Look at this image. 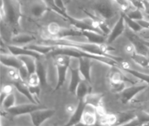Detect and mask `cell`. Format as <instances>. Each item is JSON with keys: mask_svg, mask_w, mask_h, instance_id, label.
Returning <instances> with one entry per match:
<instances>
[{"mask_svg": "<svg viewBox=\"0 0 149 126\" xmlns=\"http://www.w3.org/2000/svg\"><path fill=\"white\" fill-rule=\"evenodd\" d=\"M42 44L51 45L54 47H74L80 49L83 52L87 53L95 54V55L104 56V57H108L113 60H117L119 62V58L113 57L108 52H109V47L106 45H97L91 42H78L77 40H73L71 37H65V38H58V37H54L49 40H45Z\"/></svg>", "mask_w": 149, "mask_h": 126, "instance_id": "6da1fadb", "label": "cell"}, {"mask_svg": "<svg viewBox=\"0 0 149 126\" xmlns=\"http://www.w3.org/2000/svg\"><path fill=\"white\" fill-rule=\"evenodd\" d=\"M52 57H54L55 67L57 71V82L55 89L56 90L63 86L66 80L67 74L69 70L70 57L61 54H55Z\"/></svg>", "mask_w": 149, "mask_h": 126, "instance_id": "7a4b0ae2", "label": "cell"}, {"mask_svg": "<svg viewBox=\"0 0 149 126\" xmlns=\"http://www.w3.org/2000/svg\"><path fill=\"white\" fill-rule=\"evenodd\" d=\"M125 33L127 38L134 45L136 53L142 54L149 58V47L144 44L143 39L139 37V35H136L137 33L132 31L129 27H126Z\"/></svg>", "mask_w": 149, "mask_h": 126, "instance_id": "3957f363", "label": "cell"}, {"mask_svg": "<svg viewBox=\"0 0 149 126\" xmlns=\"http://www.w3.org/2000/svg\"><path fill=\"white\" fill-rule=\"evenodd\" d=\"M148 84L143 82L142 83H133L130 86L126 87L120 93L121 101L123 104L130 102L135 97L136 95L148 88Z\"/></svg>", "mask_w": 149, "mask_h": 126, "instance_id": "277c9868", "label": "cell"}, {"mask_svg": "<svg viewBox=\"0 0 149 126\" xmlns=\"http://www.w3.org/2000/svg\"><path fill=\"white\" fill-rule=\"evenodd\" d=\"M55 110L52 109L40 108L30 113L31 120L35 126L41 125L45 121L49 119L55 115Z\"/></svg>", "mask_w": 149, "mask_h": 126, "instance_id": "5b68a950", "label": "cell"}, {"mask_svg": "<svg viewBox=\"0 0 149 126\" xmlns=\"http://www.w3.org/2000/svg\"><path fill=\"white\" fill-rule=\"evenodd\" d=\"M95 9L104 20H109L114 17L116 10L112 4L106 0L100 1L95 4Z\"/></svg>", "mask_w": 149, "mask_h": 126, "instance_id": "8992f818", "label": "cell"}, {"mask_svg": "<svg viewBox=\"0 0 149 126\" xmlns=\"http://www.w3.org/2000/svg\"><path fill=\"white\" fill-rule=\"evenodd\" d=\"M125 29H126V23H125L124 15L122 14L114 27L111 29L110 34L108 35L106 40L108 44L113 43L118 37H120L123 32H125Z\"/></svg>", "mask_w": 149, "mask_h": 126, "instance_id": "52a82bcc", "label": "cell"}, {"mask_svg": "<svg viewBox=\"0 0 149 126\" xmlns=\"http://www.w3.org/2000/svg\"><path fill=\"white\" fill-rule=\"evenodd\" d=\"M40 108H42V107H40L37 104L31 102V103L22 104V105H16L7 110L11 115L17 116H20V115L30 114L32 112Z\"/></svg>", "mask_w": 149, "mask_h": 126, "instance_id": "ba28073f", "label": "cell"}, {"mask_svg": "<svg viewBox=\"0 0 149 126\" xmlns=\"http://www.w3.org/2000/svg\"><path fill=\"white\" fill-rule=\"evenodd\" d=\"M7 48L9 53L14 54L15 56H22V55H29L35 57L37 60H40V57H43V54L39 53V52H35V51L31 50V49H27L24 47L18 46L16 45H7Z\"/></svg>", "mask_w": 149, "mask_h": 126, "instance_id": "9c48e42d", "label": "cell"}, {"mask_svg": "<svg viewBox=\"0 0 149 126\" xmlns=\"http://www.w3.org/2000/svg\"><path fill=\"white\" fill-rule=\"evenodd\" d=\"M96 108L90 104H86L82 116L81 123L85 125H93L97 122Z\"/></svg>", "mask_w": 149, "mask_h": 126, "instance_id": "30bf717a", "label": "cell"}, {"mask_svg": "<svg viewBox=\"0 0 149 126\" xmlns=\"http://www.w3.org/2000/svg\"><path fill=\"white\" fill-rule=\"evenodd\" d=\"M79 59H80L79 70H80V74L84 80H87L89 83L91 84V66H92V63H91L92 59L87 57H81Z\"/></svg>", "mask_w": 149, "mask_h": 126, "instance_id": "8fae6325", "label": "cell"}, {"mask_svg": "<svg viewBox=\"0 0 149 126\" xmlns=\"http://www.w3.org/2000/svg\"><path fill=\"white\" fill-rule=\"evenodd\" d=\"M1 63L7 68H12L15 69H19L22 66L23 63L21 60L14 54H1Z\"/></svg>", "mask_w": 149, "mask_h": 126, "instance_id": "7c38bea8", "label": "cell"}, {"mask_svg": "<svg viewBox=\"0 0 149 126\" xmlns=\"http://www.w3.org/2000/svg\"><path fill=\"white\" fill-rule=\"evenodd\" d=\"M85 105H86V103H85L84 99L79 100V103L77 104V108L73 114L71 116L69 122L66 124L67 125H75L81 122L82 116H83L84 113Z\"/></svg>", "mask_w": 149, "mask_h": 126, "instance_id": "4fadbf2b", "label": "cell"}, {"mask_svg": "<svg viewBox=\"0 0 149 126\" xmlns=\"http://www.w3.org/2000/svg\"><path fill=\"white\" fill-rule=\"evenodd\" d=\"M83 37H85L86 40H88L90 42L94 43V44H104L107 40L105 35L95 32V31L83 30Z\"/></svg>", "mask_w": 149, "mask_h": 126, "instance_id": "5bb4252c", "label": "cell"}, {"mask_svg": "<svg viewBox=\"0 0 149 126\" xmlns=\"http://www.w3.org/2000/svg\"><path fill=\"white\" fill-rule=\"evenodd\" d=\"M12 84H13V86L15 87L19 93H21L22 94L24 95L31 102L37 104V100H35V97H34V96L31 94L30 91H29V85H28L27 82H24L22 80H19V81L13 82Z\"/></svg>", "mask_w": 149, "mask_h": 126, "instance_id": "9a60e30c", "label": "cell"}, {"mask_svg": "<svg viewBox=\"0 0 149 126\" xmlns=\"http://www.w3.org/2000/svg\"><path fill=\"white\" fill-rule=\"evenodd\" d=\"M4 12L5 17L8 19L9 23L15 24L17 22V14L16 11L10 1H7L6 0H4Z\"/></svg>", "mask_w": 149, "mask_h": 126, "instance_id": "2e32d148", "label": "cell"}, {"mask_svg": "<svg viewBox=\"0 0 149 126\" xmlns=\"http://www.w3.org/2000/svg\"><path fill=\"white\" fill-rule=\"evenodd\" d=\"M24 47L27 48V49H31V50L35 51V52H39V53L43 54V55H46V54H49L54 49L53 46L47 45H44L40 43L38 44H27Z\"/></svg>", "mask_w": 149, "mask_h": 126, "instance_id": "e0dca14e", "label": "cell"}, {"mask_svg": "<svg viewBox=\"0 0 149 126\" xmlns=\"http://www.w3.org/2000/svg\"><path fill=\"white\" fill-rule=\"evenodd\" d=\"M91 85V83H89L87 80H84V79L79 83L75 91V95L77 96L79 100L85 98V96L88 93H90V85Z\"/></svg>", "mask_w": 149, "mask_h": 126, "instance_id": "ac0fdd59", "label": "cell"}, {"mask_svg": "<svg viewBox=\"0 0 149 126\" xmlns=\"http://www.w3.org/2000/svg\"><path fill=\"white\" fill-rule=\"evenodd\" d=\"M47 9L46 2L42 1H36L31 7V13L36 17H40L47 12Z\"/></svg>", "mask_w": 149, "mask_h": 126, "instance_id": "d6986e66", "label": "cell"}, {"mask_svg": "<svg viewBox=\"0 0 149 126\" xmlns=\"http://www.w3.org/2000/svg\"><path fill=\"white\" fill-rule=\"evenodd\" d=\"M17 57L22 61L24 65L27 67L29 74L35 72L36 71L37 59L35 57L29 55H22L17 56Z\"/></svg>", "mask_w": 149, "mask_h": 126, "instance_id": "ffe728a7", "label": "cell"}, {"mask_svg": "<svg viewBox=\"0 0 149 126\" xmlns=\"http://www.w3.org/2000/svg\"><path fill=\"white\" fill-rule=\"evenodd\" d=\"M83 36V31L73 27V28H70V29H68V28H62L60 34L57 37H58V38H65V37Z\"/></svg>", "mask_w": 149, "mask_h": 126, "instance_id": "44dd1931", "label": "cell"}, {"mask_svg": "<svg viewBox=\"0 0 149 126\" xmlns=\"http://www.w3.org/2000/svg\"><path fill=\"white\" fill-rule=\"evenodd\" d=\"M35 40V37L28 34H19L12 38V42L13 45H22L29 44L31 42Z\"/></svg>", "mask_w": 149, "mask_h": 126, "instance_id": "7402d4cb", "label": "cell"}, {"mask_svg": "<svg viewBox=\"0 0 149 126\" xmlns=\"http://www.w3.org/2000/svg\"><path fill=\"white\" fill-rule=\"evenodd\" d=\"M137 115L134 114L133 113H121L117 115V122L116 125H127L130 121L134 118L136 117Z\"/></svg>", "mask_w": 149, "mask_h": 126, "instance_id": "603a6c76", "label": "cell"}, {"mask_svg": "<svg viewBox=\"0 0 149 126\" xmlns=\"http://www.w3.org/2000/svg\"><path fill=\"white\" fill-rule=\"evenodd\" d=\"M102 96L100 94H93V93H88L84 98L85 103L90 104L93 106L97 107L98 105H101Z\"/></svg>", "mask_w": 149, "mask_h": 126, "instance_id": "cb8c5ba5", "label": "cell"}, {"mask_svg": "<svg viewBox=\"0 0 149 126\" xmlns=\"http://www.w3.org/2000/svg\"><path fill=\"white\" fill-rule=\"evenodd\" d=\"M41 82V86H44L46 84L47 81V72L44 65L40 61V60H37L36 64V71Z\"/></svg>", "mask_w": 149, "mask_h": 126, "instance_id": "d4e9b609", "label": "cell"}, {"mask_svg": "<svg viewBox=\"0 0 149 126\" xmlns=\"http://www.w3.org/2000/svg\"><path fill=\"white\" fill-rule=\"evenodd\" d=\"M131 57V59L138 65H141L144 68H149V58L146 56L138 53H134Z\"/></svg>", "mask_w": 149, "mask_h": 126, "instance_id": "484cf974", "label": "cell"}, {"mask_svg": "<svg viewBox=\"0 0 149 126\" xmlns=\"http://www.w3.org/2000/svg\"><path fill=\"white\" fill-rule=\"evenodd\" d=\"M16 105V97L13 93H10L6 96L4 100L1 102V106L4 107L6 110H9V108Z\"/></svg>", "mask_w": 149, "mask_h": 126, "instance_id": "4316f807", "label": "cell"}, {"mask_svg": "<svg viewBox=\"0 0 149 126\" xmlns=\"http://www.w3.org/2000/svg\"><path fill=\"white\" fill-rule=\"evenodd\" d=\"M123 70L125 71V72H128L129 74H131V75H133V77H136V78L139 79V80H141L142 82H146L147 84L149 85V74L139 72V71L131 69V68H129V69H125Z\"/></svg>", "mask_w": 149, "mask_h": 126, "instance_id": "83f0119b", "label": "cell"}, {"mask_svg": "<svg viewBox=\"0 0 149 126\" xmlns=\"http://www.w3.org/2000/svg\"><path fill=\"white\" fill-rule=\"evenodd\" d=\"M125 15L129 18L133 20H136V21L145 18V15H143V11L136 8L129 9L125 12Z\"/></svg>", "mask_w": 149, "mask_h": 126, "instance_id": "f1b7e54d", "label": "cell"}, {"mask_svg": "<svg viewBox=\"0 0 149 126\" xmlns=\"http://www.w3.org/2000/svg\"><path fill=\"white\" fill-rule=\"evenodd\" d=\"M124 17H125V23H126V25L128 26V27H129L132 31H133L136 33L139 32L141 29H143L141 27V26L138 23V22L136 20H133L132 19H130L127 17L126 15H124Z\"/></svg>", "mask_w": 149, "mask_h": 126, "instance_id": "f546056e", "label": "cell"}, {"mask_svg": "<svg viewBox=\"0 0 149 126\" xmlns=\"http://www.w3.org/2000/svg\"><path fill=\"white\" fill-rule=\"evenodd\" d=\"M27 83L28 84V85H29V86H41L40 79L36 72L29 74L27 80Z\"/></svg>", "mask_w": 149, "mask_h": 126, "instance_id": "4dcf8cb0", "label": "cell"}, {"mask_svg": "<svg viewBox=\"0 0 149 126\" xmlns=\"http://www.w3.org/2000/svg\"><path fill=\"white\" fill-rule=\"evenodd\" d=\"M111 82H119L121 81H125L126 77H125L124 74L120 72L118 70H115L111 73L110 76Z\"/></svg>", "mask_w": 149, "mask_h": 126, "instance_id": "1f68e13d", "label": "cell"}, {"mask_svg": "<svg viewBox=\"0 0 149 126\" xmlns=\"http://www.w3.org/2000/svg\"><path fill=\"white\" fill-rule=\"evenodd\" d=\"M61 29L62 27L57 22H51L47 27V31L49 35L55 37L58 36Z\"/></svg>", "mask_w": 149, "mask_h": 126, "instance_id": "d6a6232c", "label": "cell"}, {"mask_svg": "<svg viewBox=\"0 0 149 126\" xmlns=\"http://www.w3.org/2000/svg\"><path fill=\"white\" fill-rule=\"evenodd\" d=\"M8 68L9 69L8 70H7V76H8V77L9 78V80L12 81V83L22 80L17 69H15V68Z\"/></svg>", "mask_w": 149, "mask_h": 126, "instance_id": "836d02e7", "label": "cell"}, {"mask_svg": "<svg viewBox=\"0 0 149 126\" xmlns=\"http://www.w3.org/2000/svg\"><path fill=\"white\" fill-rule=\"evenodd\" d=\"M126 88L125 81L119 82H111V91L113 93H120Z\"/></svg>", "mask_w": 149, "mask_h": 126, "instance_id": "e575fe53", "label": "cell"}, {"mask_svg": "<svg viewBox=\"0 0 149 126\" xmlns=\"http://www.w3.org/2000/svg\"><path fill=\"white\" fill-rule=\"evenodd\" d=\"M18 71L19 73V75L20 77H21L22 80L24 82H27L28 77H29V71H28L27 67L24 65V63H23L22 66L19 69H18Z\"/></svg>", "mask_w": 149, "mask_h": 126, "instance_id": "d590c367", "label": "cell"}, {"mask_svg": "<svg viewBox=\"0 0 149 126\" xmlns=\"http://www.w3.org/2000/svg\"><path fill=\"white\" fill-rule=\"evenodd\" d=\"M77 108V105H74L72 103H69L68 105H66L65 106V110L66 112V113L70 116H72V114L74 113V111L76 110V109Z\"/></svg>", "mask_w": 149, "mask_h": 126, "instance_id": "8d00e7d4", "label": "cell"}, {"mask_svg": "<svg viewBox=\"0 0 149 126\" xmlns=\"http://www.w3.org/2000/svg\"><path fill=\"white\" fill-rule=\"evenodd\" d=\"M117 122V115L107 114V123L108 125H116Z\"/></svg>", "mask_w": 149, "mask_h": 126, "instance_id": "74e56055", "label": "cell"}, {"mask_svg": "<svg viewBox=\"0 0 149 126\" xmlns=\"http://www.w3.org/2000/svg\"><path fill=\"white\" fill-rule=\"evenodd\" d=\"M125 51L127 54H129L130 56H132L133 54L136 53V48H135L134 45L132 44L130 42V43L127 44L125 47Z\"/></svg>", "mask_w": 149, "mask_h": 126, "instance_id": "f35d334b", "label": "cell"}, {"mask_svg": "<svg viewBox=\"0 0 149 126\" xmlns=\"http://www.w3.org/2000/svg\"><path fill=\"white\" fill-rule=\"evenodd\" d=\"M29 91H30L31 94L34 96V97H35V100H36V97H37H37H39V95H40V86L33 87V86H29Z\"/></svg>", "mask_w": 149, "mask_h": 126, "instance_id": "ab89813d", "label": "cell"}, {"mask_svg": "<svg viewBox=\"0 0 149 126\" xmlns=\"http://www.w3.org/2000/svg\"><path fill=\"white\" fill-rule=\"evenodd\" d=\"M96 113H97V116H98L99 117L102 116H105V114H107L106 110H105V108L101 105H98L97 107H96Z\"/></svg>", "mask_w": 149, "mask_h": 126, "instance_id": "60d3db41", "label": "cell"}, {"mask_svg": "<svg viewBox=\"0 0 149 126\" xmlns=\"http://www.w3.org/2000/svg\"><path fill=\"white\" fill-rule=\"evenodd\" d=\"M138 23L141 26L143 29H149V21L147 19H142L137 20Z\"/></svg>", "mask_w": 149, "mask_h": 126, "instance_id": "b9f144b4", "label": "cell"}, {"mask_svg": "<svg viewBox=\"0 0 149 126\" xmlns=\"http://www.w3.org/2000/svg\"><path fill=\"white\" fill-rule=\"evenodd\" d=\"M144 2V11L146 15H149V0H143Z\"/></svg>", "mask_w": 149, "mask_h": 126, "instance_id": "7bdbcfd3", "label": "cell"}, {"mask_svg": "<svg viewBox=\"0 0 149 126\" xmlns=\"http://www.w3.org/2000/svg\"><path fill=\"white\" fill-rule=\"evenodd\" d=\"M45 2L51 4L52 7H55V2H54V0H45Z\"/></svg>", "mask_w": 149, "mask_h": 126, "instance_id": "ee69618b", "label": "cell"}, {"mask_svg": "<svg viewBox=\"0 0 149 126\" xmlns=\"http://www.w3.org/2000/svg\"><path fill=\"white\" fill-rule=\"evenodd\" d=\"M143 41L144 44H145L146 45L147 47H149V40H143Z\"/></svg>", "mask_w": 149, "mask_h": 126, "instance_id": "f6af8a7d", "label": "cell"}, {"mask_svg": "<svg viewBox=\"0 0 149 126\" xmlns=\"http://www.w3.org/2000/svg\"><path fill=\"white\" fill-rule=\"evenodd\" d=\"M145 18H146V19H148V21H149V15H146Z\"/></svg>", "mask_w": 149, "mask_h": 126, "instance_id": "bcb514c9", "label": "cell"}, {"mask_svg": "<svg viewBox=\"0 0 149 126\" xmlns=\"http://www.w3.org/2000/svg\"><path fill=\"white\" fill-rule=\"evenodd\" d=\"M65 1H66V0H63V1H64V2H65Z\"/></svg>", "mask_w": 149, "mask_h": 126, "instance_id": "7dc6e473", "label": "cell"}, {"mask_svg": "<svg viewBox=\"0 0 149 126\" xmlns=\"http://www.w3.org/2000/svg\"><path fill=\"white\" fill-rule=\"evenodd\" d=\"M148 40H149V39H148Z\"/></svg>", "mask_w": 149, "mask_h": 126, "instance_id": "c3c4849f", "label": "cell"}, {"mask_svg": "<svg viewBox=\"0 0 149 126\" xmlns=\"http://www.w3.org/2000/svg\"></svg>", "mask_w": 149, "mask_h": 126, "instance_id": "681fc988", "label": "cell"}]
</instances>
